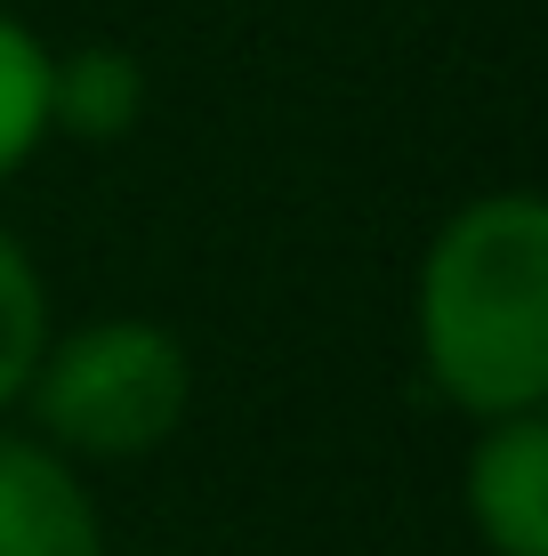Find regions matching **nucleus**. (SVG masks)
Instances as JSON below:
<instances>
[{"label": "nucleus", "mask_w": 548, "mask_h": 556, "mask_svg": "<svg viewBox=\"0 0 548 556\" xmlns=\"http://www.w3.org/2000/svg\"><path fill=\"white\" fill-rule=\"evenodd\" d=\"M49 331H56L49 282H41V266H33V251L0 226V419L16 412L33 363H41V348H49Z\"/></svg>", "instance_id": "nucleus-7"}, {"label": "nucleus", "mask_w": 548, "mask_h": 556, "mask_svg": "<svg viewBox=\"0 0 548 556\" xmlns=\"http://www.w3.org/2000/svg\"><path fill=\"white\" fill-rule=\"evenodd\" d=\"M411 348L444 412H548V202L533 186L468 194L420 251Z\"/></svg>", "instance_id": "nucleus-1"}, {"label": "nucleus", "mask_w": 548, "mask_h": 556, "mask_svg": "<svg viewBox=\"0 0 548 556\" xmlns=\"http://www.w3.org/2000/svg\"><path fill=\"white\" fill-rule=\"evenodd\" d=\"M0 556H105L89 476L9 419H0Z\"/></svg>", "instance_id": "nucleus-4"}, {"label": "nucleus", "mask_w": 548, "mask_h": 556, "mask_svg": "<svg viewBox=\"0 0 548 556\" xmlns=\"http://www.w3.org/2000/svg\"><path fill=\"white\" fill-rule=\"evenodd\" d=\"M460 508L493 556H548V412L476 419L460 459Z\"/></svg>", "instance_id": "nucleus-3"}, {"label": "nucleus", "mask_w": 548, "mask_h": 556, "mask_svg": "<svg viewBox=\"0 0 548 556\" xmlns=\"http://www.w3.org/2000/svg\"><path fill=\"white\" fill-rule=\"evenodd\" d=\"M16 412L73 468H122V459L162 452L186 428V412H194V355H186L178 331H162L145 315L73 323V331H49Z\"/></svg>", "instance_id": "nucleus-2"}, {"label": "nucleus", "mask_w": 548, "mask_h": 556, "mask_svg": "<svg viewBox=\"0 0 548 556\" xmlns=\"http://www.w3.org/2000/svg\"><path fill=\"white\" fill-rule=\"evenodd\" d=\"M49 146V41L0 9V186Z\"/></svg>", "instance_id": "nucleus-6"}, {"label": "nucleus", "mask_w": 548, "mask_h": 556, "mask_svg": "<svg viewBox=\"0 0 548 556\" xmlns=\"http://www.w3.org/2000/svg\"><path fill=\"white\" fill-rule=\"evenodd\" d=\"M154 73L138 49L122 41H81V49H49V138L73 146H122L145 122Z\"/></svg>", "instance_id": "nucleus-5"}]
</instances>
